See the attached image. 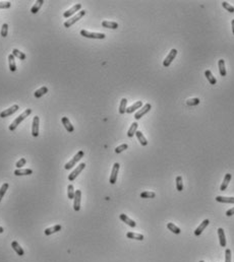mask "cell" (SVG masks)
Wrapping results in <instances>:
<instances>
[{"mask_svg":"<svg viewBox=\"0 0 234 262\" xmlns=\"http://www.w3.org/2000/svg\"><path fill=\"white\" fill-rule=\"evenodd\" d=\"M200 262H205V261H203V260H200Z\"/></svg>","mask_w":234,"mask_h":262,"instance_id":"obj_49","label":"cell"},{"mask_svg":"<svg viewBox=\"0 0 234 262\" xmlns=\"http://www.w3.org/2000/svg\"><path fill=\"white\" fill-rule=\"evenodd\" d=\"M43 3H44V0H37V1H36V3L33 5V7L31 8V12H32V13H34V14L37 13V12L40 10L41 7H42Z\"/></svg>","mask_w":234,"mask_h":262,"instance_id":"obj_25","label":"cell"},{"mask_svg":"<svg viewBox=\"0 0 234 262\" xmlns=\"http://www.w3.org/2000/svg\"><path fill=\"white\" fill-rule=\"evenodd\" d=\"M230 180H231V174H229V173L226 174L224 179H223V183H222V185H221V187H220L221 191H225L226 188L228 187V185H229Z\"/></svg>","mask_w":234,"mask_h":262,"instance_id":"obj_22","label":"cell"},{"mask_svg":"<svg viewBox=\"0 0 234 262\" xmlns=\"http://www.w3.org/2000/svg\"><path fill=\"white\" fill-rule=\"evenodd\" d=\"M225 262H231V250L226 249L225 250Z\"/></svg>","mask_w":234,"mask_h":262,"instance_id":"obj_45","label":"cell"},{"mask_svg":"<svg viewBox=\"0 0 234 262\" xmlns=\"http://www.w3.org/2000/svg\"><path fill=\"white\" fill-rule=\"evenodd\" d=\"M81 3H76V5H73L70 9L66 10L65 12L63 13V17L65 19H70L73 14H76L78 11H81Z\"/></svg>","mask_w":234,"mask_h":262,"instance_id":"obj_5","label":"cell"},{"mask_svg":"<svg viewBox=\"0 0 234 262\" xmlns=\"http://www.w3.org/2000/svg\"><path fill=\"white\" fill-rule=\"evenodd\" d=\"M11 247L12 249L16 252V254L19 256H24L25 255V251L22 250V248L19 246V244L16 242V241H13V242L11 243Z\"/></svg>","mask_w":234,"mask_h":262,"instance_id":"obj_19","label":"cell"},{"mask_svg":"<svg viewBox=\"0 0 234 262\" xmlns=\"http://www.w3.org/2000/svg\"><path fill=\"white\" fill-rule=\"evenodd\" d=\"M138 123L137 122H133L132 125H130L129 129H128L127 131V136L128 137H132L133 135H135V133H137L138 131Z\"/></svg>","mask_w":234,"mask_h":262,"instance_id":"obj_26","label":"cell"},{"mask_svg":"<svg viewBox=\"0 0 234 262\" xmlns=\"http://www.w3.org/2000/svg\"><path fill=\"white\" fill-rule=\"evenodd\" d=\"M155 196H156L155 192H151V191H144L141 193V198H154Z\"/></svg>","mask_w":234,"mask_h":262,"instance_id":"obj_37","label":"cell"},{"mask_svg":"<svg viewBox=\"0 0 234 262\" xmlns=\"http://www.w3.org/2000/svg\"><path fill=\"white\" fill-rule=\"evenodd\" d=\"M200 104V99L199 98H194V99H189L186 101L187 106H197Z\"/></svg>","mask_w":234,"mask_h":262,"instance_id":"obj_38","label":"cell"},{"mask_svg":"<svg viewBox=\"0 0 234 262\" xmlns=\"http://www.w3.org/2000/svg\"><path fill=\"white\" fill-rule=\"evenodd\" d=\"M152 109V105L151 104H146L145 106H144L143 108H141L140 110H138V111L135 113V120H140L141 117L144 116V115H146L147 113H148L149 111H150V110Z\"/></svg>","mask_w":234,"mask_h":262,"instance_id":"obj_8","label":"cell"},{"mask_svg":"<svg viewBox=\"0 0 234 262\" xmlns=\"http://www.w3.org/2000/svg\"><path fill=\"white\" fill-rule=\"evenodd\" d=\"M19 109V105H13V106H11L10 108H8V109H5L4 111H2L1 113H0V117L1 118L8 117V116H10V115L13 114V113L16 112Z\"/></svg>","mask_w":234,"mask_h":262,"instance_id":"obj_11","label":"cell"},{"mask_svg":"<svg viewBox=\"0 0 234 262\" xmlns=\"http://www.w3.org/2000/svg\"><path fill=\"white\" fill-rule=\"evenodd\" d=\"M141 107H143V102H141V101H138V102H135V104H132L130 107L126 108V112L128 113V114H130V113L135 112L138 109H141Z\"/></svg>","mask_w":234,"mask_h":262,"instance_id":"obj_17","label":"cell"},{"mask_svg":"<svg viewBox=\"0 0 234 262\" xmlns=\"http://www.w3.org/2000/svg\"><path fill=\"white\" fill-rule=\"evenodd\" d=\"M216 200L221 203H231L234 204V197H225V196H217Z\"/></svg>","mask_w":234,"mask_h":262,"instance_id":"obj_21","label":"cell"},{"mask_svg":"<svg viewBox=\"0 0 234 262\" xmlns=\"http://www.w3.org/2000/svg\"><path fill=\"white\" fill-rule=\"evenodd\" d=\"M8 34V25L7 24H3L2 25V28H1V36L3 38H5Z\"/></svg>","mask_w":234,"mask_h":262,"instance_id":"obj_41","label":"cell"},{"mask_svg":"<svg viewBox=\"0 0 234 262\" xmlns=\"http://www.w3.org/2000/svg\"><path fill=\"white\" fill-rule=\"evenodd\" d=\"M11 6V3L9 1H0V9H7V8H10Z\"/></svg>","mask_w":234,"mask_h":262,"instance_id":"obj_44","label":"cell"},{"mask_svg":"<svg viewBox=\"0 0 234 262\" xmlns=\"http://www.w3.org/2000/svg\"><path fill=\"white\" fill-rule=\"evenodd\" d=\"M205 75H206V77H207V79L209 80V83L211 84H216V83H217V79L214 77V75H213L212 72H211L210 70H206L205 71Z\"/></svg>","mask_w":234,"mask_h":262,"instance_id":"obj_32","label":"cell"},{"mask_svg":"<svg viewBox=\"0 0 234 262\" xmlns=\"http://www.w3.org/2000/svg\"><path fill=\"white\" fill-rule=\"evenodd\" d=\"M74 202H73V208L76 211H78L81 209V191L76 190L74 194Z\"/></svg>","mask_w":234,"mask_h":262,"instance_id":"obj_10","label":"cell"},{"mask_svg":"<svg viewBox=\"0 0 234 262\" xmlns=\"http://www.w3.org/2000/svg\"><path fill=\"white\" fill-rule=\"evenodd\" d=\"M119 169H120V165L118 163H115L113 165V168H112V171H111V175H110V179H109V182L110 184H115L116 183V180H117V174L119 172Z\"/></svg>","mask_w":234,"mask_h":262,"instance_id":"obj_7","label":"cell"},{"mask_svg":"<svg viewBox=\"0 0 234 262\" xmlns=\"http://www.w3.org/2000/svg\"><path fill=\"white\" fill-rule=\"evenodd\" d=\"M102 27L106 28V29L116 30L118 28V24L115 22H108V20H104V22H102Z\"/></svg>","mask_w":234,"mask_h":262,"instance_id":"obj_23","label":"cell"},{"mask_svg":"<svg viewBox=\"0 0 234 262\" xmlns=\"http://www.w3.org/2000/svg\"><path fill=\"white\" fill-rule=\"evenodd\" d=\"M231 27H232V32L234 35V19H232V22H231Z\"/></svg>","mask_w":234,"mask_h":262,"instance_id":"obj_47","label":"cell"},{"mask_svg":"<svg viewBox=\"0 0 234 262\" xmlns=\"http://www.w3.org/2000/svg\"><path fill=\"white\" fill-rule=\"evenodd\" d=\"M31 113H32V110H31V109H25V111L22 112L19 117L15 118V119L13 120V122H12L11 124L9 125V127H8V128H9V130H10V131H14L15 129H16V127L19 126V125L22 121H24L25 118L29 116Z\"/></svg>","mask_w":234,"mask_h":262,"instance_id":"obj_1","label":"cell"},{"mask_svg":"<svg viewBox=\"0 0 234 262\" xmlns=\"http://www.w3.org/2000/svg\"><path fill=\"white\" fill-rule=\"evenodd\" d=\"M39 124H40V119L38 116H35L33 119V125H32V135L34 137H38L39 135Z\"/></svg>","mask_w":234,"mask_h":262,"instance_id":"obj_12","label":"cell"},{"mask_svg":"<svg viewBox=\"0 0 234 262\" xmlns=\"http://www.w3.org/2000/svg\"><path fill=\"white\" fill-rule=\"evenodd\" d=\"M61 229H62V227H61L60 225H56V226H54V227H52V228L46 229V230L44 231V234L46 236H50V235H52V234H54V233L59 232Z\"/></svg>","mask_w":234,"mask_h":262,"instance_id":"obj_20","label":"cell"},{"mask_svg":"<svg viewBox=\"0 0 234 262\" xmlns=\"http://www.w3.org/2000/svg\"><path fill=\"white\" fill-rule=\"evenodd\" d=\"M135 135H137L138 137V140L140 141V143L143 146H146L147 144H148V140H147V138L144 136L143 132L141 131H137V133H135Z\"/></svg>","mask_w":234,"mask_h":262,"instance_id":"obj_27","label":"cell"},{"mask_svg":"<svg viewBox=\"0 0 234 262\" xmlns=\"http://www.w3.org/2000/svg\"><path fill=\"white\" fill-rule=\"evenodd\" d=\"M48 92V89L46 86H42V87H40L39 89H37V91L35 92V97L36 98H38V99H39V98H41V97H43L44 96V95H46Z\"/></svg>","mask_w":234,"mask_h":262,"instance_id":"obj_31","label":"cell"},{"mask_svg":"<svg viewBox=\"0 0 234 262\" xmlns=\"http://www.w3.org/2000/svg\"><path fill=\"white\" fill-rule=\"evenodd\" d=\"M218 236H219V241H220V246L221 247H226V237L224 230L222 228L218 229Z\"/></svg>","mask_w":234,"mask_h":262,"instance_id":"obj_18","label":"cell"},{"mask_svg":"<svg viewBox=\"0 0 234 262\" xmlns=\"http://www.w3.org/2000/svg\"><path fill=\"white\" fill-rule=\"evenodd\" d=\"M25 164H27V160H25V158H22L19 161L16 162V164H15V167H16L17 169H22V167H24Z\"/></svg>","mask_w":234,"mask_h":262,"instance_id":"obj_42","label":"cell"},{"mask_svg":"<svg viewBox=\"0 0 234 262\" xmlns=\"http://www.w3.org/2000/svg\"><path fill=\"white\" fill-rule=\"evenodd\" d=\"M8 187H9V185L7 184V183H4V184H3V185H2V186H1V188H0V201H1V200H2V198H3V196H4L5 192L7 191V189H8Z\"/></svg>","mask_w":234,"mask_h":262,"instance_id":"obj_39","label":"cell"},{"mask_svg":"<svg viewBox=\"0 0 234 262\" xmlns=\"http://www.w3.org/2000/svg\"><path fill=\"white\" fill-rule=\"evenodd\" d=\"M176 55H177V50L176 49H172L170 52H169L168 55H167L165 60L163 61V65L165 66V67H168V66L171 64L172 61L174 60V58L176 57Z\"/></svg>","mask_w":234,"mask_h":262,"instance_id":"obj_9","label":"cell"},{"mask_svg":"<svg viewBox=\"0 0 234 262\" xmlns=\"http://www.w3.org/2000/svg\"><path fill=\"white\" fill-rule=\"evenodd\" d=\"M13 174L15 176H29L33 174V171L31 169H16Z\"/></svg>","mask_w":234,"mask_h":262,"instance_id":"obj_16","label":"cell"},{"mask_svg":"<svg viewBox=\"0 0 234 262\" xmlns=\"http://www.w3.org/2000/svg\"><path fill=\"white\" fill-rule=\"evenodd\" d=\"M222 6L224 7L226 10H228L229 12H231V13H233L234 12V6H232V5H231L230 3H228V2H226V1L222 2Z\"/></svg>","mask_w":234,"mask_h":262,"instance_id":"obj_40","label":"cell"},{"mask_svg":"<svg viewBox=\"0 0 234 262\" xmlns=\"http://www.w3.org/2000/svg\"><path fill=\"white\" fill-rule=\"evenodd\" d=\"M126 105H127V100L125 98H123L120 102V105H119V113L120 114H124L126 112Z\"/></svg>","mask_w":234,"mask_h":262,"instance_id":"obj_34","label":"cell"},{"mask_svg":"<svg viewBox=\"0 0 234 262\" xmlns=\"http://www.w3.org/2000/svg\"><path fill=\"white\" fill-rule=\"evenodd\" d=\"M126 237L128 239H133V240H138V241L144 240V235H141V234L132 233V232H128L126 234Z\"/></svg>","mask_w":234,"mask_h":262,"instance_id":"obj_28","label":"cell"},{"mask_svg":"<svg viewBox=\"0 0 234 262\" xmlns=\"http://www.w3.org/2000/svg\"><path fill=\"white\" fill-rule=\"evenodd\" d=\"M84 155V151L83 150H79L78 153H76V155L74 156L73 158L68 162V163L65 164V166H64V169H65V170H70L71 168H73V166L76 165V163H78V162L81 160V158H83Z\"/></svg>","mask_w":234,"mask_h":262,"instance_id":"obj_4","label":"cell"},{"mask_svg":"<svg viewBox=\"0 0 234 262\" xmlns=\"http://www.w3.org/2000/svg\"><path fill=\"white\" fill-rule=\"evenodd\" d=\"M218 66H219V72L221 76H226V68H225V60L224 59H220L218 61Z\"/></svg>","mask_w":234,"mask_h":262,"instance_id":"obj_24","label":"cell"},{"mask_svg":"<svg viewBox=\"0 0 234 262\" xmlns=\"http://www.w3.org/2000/svg\"><path fill=\"white\" fill-rule=\"evenodd\" d=\"M127 147H128V145L126 144V143H123V144L117 146V147L115 148V153H122L123 150H127Z\"/></svg>","mask_w":234,"mask_h":262,"instance_id":"obj_43","label":"cell"},{"mask_svg":"<svg viewBox=\"0 0 234 262\" xmlns=\"http://www.w3.org/2000/svg\"><path fill=\"white\" fill-rule=\"evenodd\" d=\"M176 189L177 191L181 192L183 190V183H182V177L177 176L176 177Z\"/></svg>","mask_w":234,"mask_h":262,"instance_id":"obj_35","label":"cell"},{"mask_svg":"<svg viewBox=\"0 0 234 262\" xmlns=\"http://www.w3.org/2000/svg\"><path fill=\"white\" fill-rule=\"evenodd\" d=\"M61 121H62V124L64 125V127H65V129L67 132H73L74 131V127L73 125L71 124L70 121H69V119L67 117H62V119H61Z\"/></svg>","mask_w":234,"mask_h":262,"instance_id":"obj_15","label":"cell"},{"mask_svg":"<svg viewBox=\"0 0 234 262\" xmlns=\"http://www.w3.org/2000/svg\"><path fill=\"white\" fill-rule=\"evenodd\" d=\"M8 63H9V69L10 71L14 72L16 70V65H15V61H14V56L12 54L8 55Z\"/></svg>","mask_w":234,"mask_h":262,"instance_id":"obj_29","label":"cell"},{"mask_svg":"<svg viewBox=\"0 0 234 262\" xmlns=\"http://www.w3.org/2000/svg\"><path fill=\"white\" fill-rule=\"evenodd\" d=\"M74 194H76V191H74L73 185L69 184L67 186V197L69 199H73L74 198Z\"/></svg>","mask_w":234,"mask_h":262,"instance_id":"obj_36","label":"cell"},{"mask_svg":"<svg viewBox=\"0 0 234 262\" xmlns=\"http://www.w3.org/2000/svg\"><path fill=\"white\" fill-rule=\"evenodd\" d=\"M167 228H168L169 231H171V232L174 233V234H177V235H179V234L181 233L180 229L177 227V226L174 225V223H167Z\"/></svg>","mask_w":234,"mask_h":262,"instance_id":"obj_30","label":"cell"},{"mask_svg":"<svg viewBox=\"0 0 234 262\" xmlns=\"http://www.w3.org/2000/svg\"><path fill=\"white\" fill-rule=\"evenodd\" d=\"M12 55L14 56V57H17L19 59V60H25V58H27V56H25V53H22V52H20L19 50H17V49H13V50H12Z\"/></svg>","mask_w":234,"mask_h":262,"instance_id":"obj_33","label":"cell"},{"mask_svg":"<svg viewBox=\"0 0 234 262\" xmlns=\"http://www.w3.org/2000/svg\"><path fill=\"white\" fill-rule=\"evenodd\" d=\"M84 168H86V164H84V163L79 164V165L76 167V170H73L70 174H69V176H68V180H69V181L71 182V181H73V180H76V178L78 176L79 174L81 173V171H83Z\"/></svg>","mask_w":234,"mask_h":262,"instance_id":"obj_6","label":"cell"},{"mask_svg":"<svg viewBox=\"0 0 234 262\" xmlns=\"http://www.w3.org/2000/svg\"><path fill=\"white\" fill-rule=\"evenodd\" d=\"M119 217L123 223H125L126 225H128L130 228H135V226H137V223H135V220H132V218L128 217L126 214H119Z\"/></svg>","mask_w":234,"mask_h":262,"instance_id":"obj_13","label":"cell"},{"mask_svg":"<svg viewBox=\"0 0 234 262\" xmlns=\"http://www.w3.org/2000/svg\"><path fill=\"white\" fill-rule=\"evenodd\" d=\"M233 214H234V207H232V208H230L229 210L226 211V215H227V217H231V215H233Z\"/></svg>","mask_w":234,"mask_h":262,"instance_id":"obj_46","label":"cell"},{"mask_svg":"<svg viewBox=\"0 0 234 262\" xmlns=\"http://www.w3.org/2000/svg\"><path fill=\"white\" fill-rule=\"evenodd\" d=\"M86 12H87L86 10H81V11H78V13H76V15H74V16L70 17V19H67V20H66L65 22H64V27H65V28H70L71 25L76 24V22H78V20L81 19V17H83V16H84V14H86Z\"/></svg>","mask_w":234,"mask_h":262,"instance_id":"obj_2","label":"cell"},{"mask_svg":"<svg viewBox=\"0 0 234 262\" xmlns=\"http://www.w3.org/2000/svg\"><path fill=\"white\" fill-rule=\"evenodd\" d=\"M3 232H4V229L2 228V227H0V234H2Z\"/></svg>","mask_w":234,"mask_h":262,"instance_id":"obj_48","label":"cell"},{"mask_svg":"<svg viewBox=\"0 0 234 262\" xmlns=\"http://www.w3.org/2000/svg\"><path fill=\"white\" fill-rule=\"evenodd\" d=\"M209 223H210V220H203L202 223H200L199 227L195 229V231H194V235H195V236H200V234L203 233V231H204L205 229L208 227V225H209Z\"/></svg>","mask_w":234,"mask_h":262,"instance_id":"obj_14","label":"cell"},{"mask_svg":"<svg viewBox=\"0 0 234 262\" xmlns=\"http://www.w3.org/2000/svg\"><path fill=\"white\" fill-rule=\"evenodd\" d=\"M81 35L84 38H89V39L103 40L106 38V36H105V34H103V33H92V32H89V31H87V30H81Z\"/></svg>","mask_w":234,"mask_h":262,"instance_id":"obj_3","label":"cell"}]
</instances>
